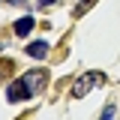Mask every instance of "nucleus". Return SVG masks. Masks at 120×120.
Instances as JSON below:
<instances>
[{"instance_id": "1", "label": "nucleus", "mask_w": 120, "mask_h": 120, "mask_svg": "<svg viewBox=\"0 0 120 120\" xmlns=\"http://www.w3.org/2000/svg\"><path fill=\"white\" fill-rule=\"evenodd\" d=\"M45 81H48V72H45V69H30V72H24L18 81H12V84L6 87V99H9V102H24V99L36 96V93L45 87Z\"/></svg>"}, {"instance_id": "2", "label": "nucleus", "mask_w": 120, "mask_h": 120, "mask_svg": "<svg viewBox=\"0 0 120 120\" xmlns=\"http://www.w3.org/2000/svg\"><path fill=\"white\" fill-rule=\"evenodd\" d=\"M99 84H105V72H99V69H93V72H84L75 78L72 84V96L75 99H81V96H87L93 87H99Z\"/></svg>"}, {"instance_id": "3", "label": "nucleus", "mask_w": 120, "mask_h": 120, "mask_svg": "<svg viewBox=\"0 0 120 120\" xmlns=\"http://www.w3.org/2000/svg\"><path fill=\"white\" fill-rule=\"evenodd\" d=\"M45 54H48V42H42V39H39V42H30V45H27V57L42 60Z\"/></svg>"}, {"instance_id": "4", "label": "nucleus", "mask_w": 120, "mask_h": 120, "mask_svg": "<svg viewBox=\"0 0 120 120\" xmlns=\"http://www.w3.org/2000/svg\"><path fill=\"white\" fill-rule=\"evenodd\" d=\"M30 30H33V15H24L15 21V36H27Z\"/></svg>"}, {"instance_id": "5", "label": "nucleus", "mask_w": 120, "mask_h": 120, "mask_svg": "<svg viewBox=\"0 0 120 120\" xmlns=\"http://www.w3.org/2000/svg\"><path fill=\"white\" fill-rule=\"evenodd\" d=\"M93 3H96V0H78V6H75V18H81V15H84V12H87V9H90V6H93Z\"/></svg>"}, {"instance_id": "6", "label": "nucleus", "mask_w": 120, "mask_h": 120, "mask_svg": "<svg viewBox=\"0 0 120 120\" xmlns=\"http://www.w3.org/2000/svg\"><path fill=\"white\" fill-rule=\"evenodd\" d=\"M114 114H117V108H114V105H108V108L102 111V117H99V120H114Z\"/></svg>"}, {"instance_id": "7", "label": "nucleus", "mask_w": 120, "mask_h": 120, "mask_svg": "<svg viewBox=\"0 0 120 120\" xmlns=\"http://www.w3.org/2000/svg\"><path fill=\"white\" fill-rule=\"evenodd\" d=\"M51 3H54V0H39V6H51Z\"/></svg>"}, {"instance_id": "8", "label": "nucleus", "mask_w": 120, "mask_h": 120, "mask_svg": "<svg viewBox=\"0 0 120 120\" xmlns=\"http://www.w3.org/2000/svg\"><path fill=\"white\" fill-rule=\"evenodd\" d=\"M9 3H15V6H18V3H24V0H9Z\"/></svg>"}]
</instances>
